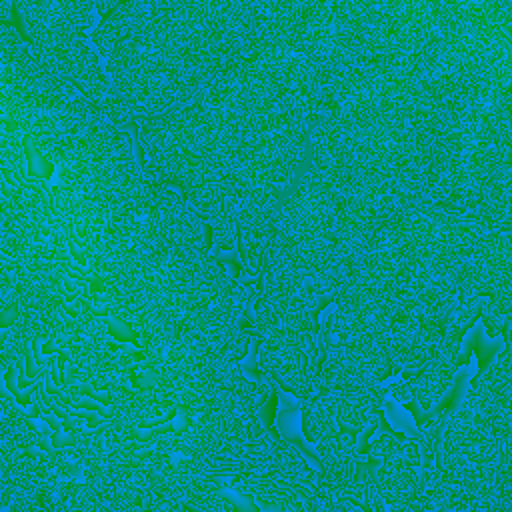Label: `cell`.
<instances>
[{
  "mask_svg": "<svg viewBox=\"0 0 512 512\" xmlns=\"http://www.w3.org/2000/svg\"><path fill=\"white\" fill-rule=\"evenodd\" d=\"M268 386L274 390V414L270 420V430L284 442L298 444L302 452H306V458L310 460V466L316 474L322 472V452L314 440L308 438L304 428V408L306 400L296 394L294 390L286 388L278 378L268 374Z\"/></svg>",
  "mask_w": 512,
  "mask_h": 512,
  "instance_id": "cell-1",
  "label": "cell"
},
{
  "mask_svg": "<svg viewBox=\"0 0 512 512\" xmlns=\"http://www.w3.org/2000/svg\"><path fill=\"white\" fill-rule=\"evenodd\" d=\"M402 382V372L390 374L380 384V414L384 424L390 428L392 434L404 440H420L422 426L418 424L414 412L406 406V402L398 396L396 386Z\"/></svg>",
  "mask_w": 512,
  "mask_h": 512,
  "instance_id": "cell-2",
  "label": "cell"
}]
</instances>
